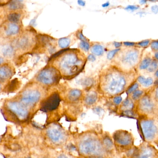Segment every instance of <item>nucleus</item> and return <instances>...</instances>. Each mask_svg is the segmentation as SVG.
<instances>
[{"label":"nucleus","instance_id":"f257e3e1","mask_svg":"<svg viewBox=\"0 0 158 158\" xmlns=\"http://www.w3.org/2000/svg\"><path fill=\"white\" fill-rule=\"evenodd\" d=\"M134 79L135 75L132 72H124L114 65L102 72L100 77L99 86L105 95L116 96L130 86Z\"/></svg>","mask_w":158,"mask_h":158},{"label":"nucleus","instance_id":"f03ea898","mask_svg":"<svg viewBox=\"0 0 158 158\" xmlns=\"http://www.w3.org/2000/svg\"><path fill=\"white\" fill-rule=\"evenodd\" d=\"M53 62L54 67L68 79L73 78L84 69L86 58L79 50L66 49L60 52Z\"/></svg>","mask_w":158,"mask_h":158},{"label":"nucleus","instance_id":"7ed1b4c3","mask_svg":"<svg viewBox=\"0 0 158 158\" xmlns=\"http://www.w3.org/2000/svg\"><path fill=\"white\" fill-rule=\"evenodd\" d=\"M77 146L79 152L85 156H101L104 152L103 144L93 134H86L81 136Z\"/></svg>","mask_w":158,"mask_h":158},{"label":"nucleus","instance_id":"20e7f679","mask_svg":"<svg viewBox=\"0 0 158 158\" xmlns=\"http://www.w3.org/2000/svg\"><path fill=\"white\" fill-rule=\"evenodd\" d=\"M140 51L138 49L128 48L117 53L114 59V66L124 72H130L139 62Z\"/></svg>","mask_w":158,"mask_h":158},{"label":"nucleus","instance_id":"39448f33","mask_svg":"<svg viewBox=\"0 0 158 158\" xmlns=\"http://www.w3.org/2000/svg\"><path fill=\"white\" fill-rule=\"evenodd\" d=\"M60 77V73L55 67H48L39 72L36 79L43 85L51 86L58 83Z\"/></svg>","mask_w":158,"mask_h":158},{"label":"nucleus","instance_id":"423d86ee","mask_svg":"<svg viewBox=\"0 0 158 158\" xmlns=\"http://www.w3.org/2000/svg\"><path fill=\"white\" fill-rule=\"evenodd\" d=\"M47 135L51 142L55 145H62L67 139L65 131L56 124L49 126L47 129Z\"/></svg>","mask_w":158,"mask_h":158},{"label":"nucleus","instance_id":"0eeeda50","mask_svg":"<svg viewBox=\"0 0 158 158\" xmlns=\"http://www.w3.org/2000/svg\"><path fill=\"white\" fill-rule=\"evenodd\" d=\"M140 127L146 141L151 142L157 138L158 127L154 120L149 119L142 120L140 123Z\"/></svg>","mask_w":158,"mask_h":158},{"label":"nucleus","instance_id":"6e6552de","mask_svg":"<svg viewBox=\"0 0 158 158\" xmlns=\"http://www.w3.org/2000/svg\"><path fill=\"white\" fill-rule=\"evenodd\" d=\"M41 92L36 88H28L21 94L20 101L26 107L34 106L41 98Z\"/></svg>","mask_w":158,"mask_h":158},{"label":"nucleus","instance_id":"1a4fd4ad","mask_svg":"<svg viewBox=\"0 0 158 158\" xmlns=\"http://www.w3.org/2000/svg\"><path fill=\"white\" fill-rule=\"evenodd\" d=\"M8 110L20 121L26 120L29 115L28 107L18 101H10L7 103Z\"/></svg>","mask_w":158,"mask_h":158},{"label":"nucleus","instance_id":"9d476101","mask_svg":"<svg viewBox=\"0 0 158 158\" xmlns=\"http://www.w3.org/2000/svg\"><path fill=\"white\" fill-rule=\"evenodd\" d=\"M34 37L30 34H23L15 40L13 46L15 49L22 52L29 50L34 44Z\"/></svg>","mask_w":158,"mask_h":158},{"label":"nucleus","instance_id":"9b49d317","mask_svg":"<svg viewBox=\"0 0 158 158\" xmlns=\"http://www.w3.org/2000/svg\"><path fill=\"white\" fill-rule=\"evenodd\" d=\"M114 143L117 146L122 147L131 146L133 144V138L132 135L127 131L119 130L113 135Z\"/></svg>","mask_w":158,"mask_h":158},{"label":"nucleus","instance_id":"f8f14e48","mask_svg":"<svg viewBox=\"0 0 158 158\" xmlns=\"http://www.w3.org/2000/svg\"><path fill=\"white\" fill-rule=\"evenodd\" d=\"M139 107V110L143 113L151 114H152L155 110V102L150 97L145 96L140 99Z\"/></svg>","mask_w":158,"mask_h":158},{"label":"nucleus","instance_id":"ddd939ff","mask_svg":"<svg viewBox=\"0 0 158 158\" xmlns=\"http://www.w3.org/2000/svg\"><path fill=\"white\" fill-rule=\"evenodd\" d=\"M60 99V96L57 92L52 93L42 103V109L46 111L55 110L59 106Z\"/></svg>","mask_w":158,"mask_h":158},{"label":"nucleus","instance_id":"4468645a","mask_svg":"<svg viewBox=\"0 0 158 158\" xmlns=\"http://www.w3.org/2000/svg\"><path fill=\"white\" fill-rule=\"evenodd\" d=\"M14 71L12 67L8 64L0 66V82H4L12 77Z\"/></svg>","mask_w":158,"mask_h":158},{"label":"nucleus","instance_id":"2eb2a0df","mask_svg":"<svg viewBox=\"0 0 158 158\" xmlns=\"http://www.w3.org/2000/svg\"><path fill=\"white\" fill-rule=\"evenodd\" d=\"M20 31V27L18 23H10L4 27V33L7 37H12L19 34Z\"/></svg>","mask_w":158,"mask_h":158},{"label":"nucleus","instance_id":"dca6fc26","mask_svg":"<svg viewBox=\"0 0 158 158\" xmlns=\"http://www.w3.org/2000/svg\"><path fill=\"white\" fill-rule=\"evenodd\" d=\"M15 50L13 45L9 43H2L0 46V53L6 58H12L14 56Z\"/></svg>","mask_w":158,"mask_h":158},{"label":"nucleus","instance_id":"f3484780","mask_svg":"<svg viewBox=\"0 0 158 158\" xmlns=\"http://www.w3.org/2000/svg\"><path fill=\"white\" fill-rule=\"evenodd\" d=\"M155 152L151 147H144L140 150L139 154L132 158H154Z\"/></svg>","mask_w":158,"mask_h":158},{"label":"nucleus","instance_id":"a211bd4d","mask_svg":"<svg viewBox=\"0 0 158 158\" xmlns=\"http://www.w3.org/2000/svg\"><path fill=\"white\" fill-rule=\"evenodd\" d=\"M82 96V90L77 89H74L69 90L67 94V98L70 101L76 102L80 99Z\"/></svg>","mask_w":158,"mask_h":158},{"label":"nucleus","instance_id":"6ab92c4d","mask_svg":"<svg viewBox=\"0 0 158 158\" xmlns=\"http://www.w3.org/2000/svg\"><path fill=\"white\" fill-rule=\"evenodd\" d=\"M98 96L97 92L91 91L88 93L84 99L85 104L87 106L93 105L98 100Z\"/></svg>","mask_w":158,"mask_h":158},{"label":"nucleus","instance_id":"aec40b11","mask_svg":"<svg viewBox=\"0 0 158 158\" xmlns=\"http://www.w3.org/2000/svg\"><path fill=\"white\" fill-rule=\"evenodd\" d=\"M139 83L144 87H148L153 84V80L152 77L146 78L142 76L138 77L137 78Z\"/></svg>","mask_w":158,"mask_h":158},{"label":"nucleus","instance_id":"412c9836","mask_svg":"<svg viewBox=\"0 0 158 158\" xmlns=\"http://www.w3.org/2000/svg\"><path fill=\"white\" fill-rule=\"evenodd\" d=\"M90 50H91V52H92V54H93V55L100 56L103 54L104 48L101 45L96 44V45H93L91 47Z\"/></svg>","mask_w":158,"mask_h":158},{"label":"nucleus","instance_id":"4be33fe9","mask_svg":"<svg viewBox=\"0 0 158 158\" xmlns=\"http://www.w3.org/2000/svg\"><path fill=\"white\" fill-rule=\"evenodd\" d=\"M71 40L69 38L64 37L60 39L58 41V45L62 49H66L70 46Z\"/></svg>","mask_w":158,"mask_h":158},{"label":"nucleus","instance_id":"5701e85b","mask_svg":"<svg viewBox=\"0 0 158 158\" xmlns=\"http://www.w3.org/2000/svg\"><path fill=\"white\" fill-rule=\"evenodd\" d=\"M21 18V15L17 12H14L9 15L8 16V20L10 23H18L20 21Z\"/></svg>","mask_w":158,"mask_h":158},{"label":"nucleus","instance_id":"b1692460","mask_svg":"<svg viewBox=\"0 0 158 158\" xmlns=\"http://www.w3.org/2000/svg\"><path fill=\"white\" fill-rule=\"evenodd\" d=\"M23 7V3L20 1H11L8 4V8L11 10H17L22 9Z\"/></svg>","mask_w":158,"mask_h":158},{"label":"nucleus","instance_id":"393cba45","mask_svg":"<svg viewBox=\"0 0 158 158\" xmlns=\"http://www.w3.org/2000/svg\"><path fill=\"white\" fill-rule=\"evenodd\" d=\"M152 61V59L150 57H146L139 64V68L140 70H145L149 66L151 62Z\"/></svg>","mask_w":158,"mask_h":158},{"label":"nucleus","instance_id":"a878e982","mask_svg":"<svg viewBox=\"0 0 158 158\" xmlns=\"http://www.w3.org/2000/svg\"><path fill=\"white\" fill-rule=\"evenodd\" d=\"M157 68H158V62L157 60H153L152 61L149 66L147 69L148 72L150 73H153L157 71Z\"/></svg>","mask_w":158,"mask_h":158},{"label":"nucleus","instance_id":"bb28decb","mask_svg":"<svg viewBox=\"0 0 158 158\" xmlns=\"http://www.w3.org/2000/svg\"><path fill=\"white\" fill-rule=\"evenodd\" d=\"M94 80L91 78H86L83 79L81 82V85L84 87L88 88L91 87L93 85Z\"/></svg>","mask_w":158,"mask_h":158},{"label":"nucleus","instance_id":"cd10ccee","mask_svg":"<svg viewBox=\"0 0 158 158\" xmlns=\"http://www.w3.org/2000/svg\"><path fill=\"white\" fill-rule=\"evenodd\" d=\"M79 46L81 50L86 52L89 51L90 49V45L88 41H81L79 43Z\"/></svg>","mask_w":158,"mask_h":158},{"label":"nucleus","instance_id":"c85d7f7f","mask_svg":"<svg viewBox=\"0 0 158 158\" xmlns=\"http://www.w3.org/2000/svg\"><path fill=\"white\" fill-rule=\"evenodd\" d=\"M133 106V103L131 100L129 98L126 99L123 102L122 107L124 109L130 110Z\"/></svg>","mask_w":158,"mask_h":158},{"label":"nucleus","instance_id":"c756f323","mask_svg":"<svg viewBox=\"0 0 158 158\" xmlns=\"http://www.w3.org/2000/svg\"><path fill=\"white\" fill-rule=\"evenodd\" d=\"M143 92L142 90H136L135 91H134L133 93V94L132 95V98L134 100H137L139 99L141 96L143 94Z\"/></svg>","mask_w":158,"mask_h":158},{"label":"nucleus","instance_id":"7c9ffc66","mask_svg":"<svg viewBox=\"0 0 158 158\" xmlns=\"http://www.w3.org/2000/svg\"><path fill=\"white\" fill-rule=\"evenodd\" d=\"M121 50L120 48L116 49L113 50L108 52L107 54V59L109 60H111L113 59L115 55Z\"/></svg>","mask_w":158,"mask_h":158},{"label":"nucleus","instance_id":"2f4dec72","mask_svg":"<svg viewBox=\"0 0 158 158\" xmlns=\"http://www.w3.org/2000/svg\"><path fill=\"white\" fill-rule=\"evenodd\" d=\"M102 144H103L104 148H107V149H110L113 147V142L109 138L104 139Z\"/></svg>","mask_w":158,"mask_h":158},{"label":"nucleus","instance_id":"473e14b6","mask_svg":"<svg viewBox=\"0 0 158 158\" xmlns=\"http://www.w3.org/2000/svg\"><path fill=\"white\" fill-rule=\"evenodd\" d=\"M138 84H137V83H135V84H133L132 85L130 86L129 88L127 89V92L128 94H131V93H133L134 91L136 90L138 88Z\"/></svg>","mask_w":158,"mask_h":158},{"label":"nucleus","instance_id":"72a5a7b5","mask_svg":"<svg viewBox=\"0 0 158 158\" xmlns=\"http://www.w3.org/2000/svg\"><path fill=\"white\" fill-rule=\"evenodd\" d=\"M76 35L77 38L79 39L81 41H88L87 39L84 36V35L82 34V31L79 30L77 31L76 33Z\"/></svg>","mask_w":158,"mask_h":158},{"label":"nucleus","instance_id":"f704fd0d","mask_svg":"<svg viewBox=\"0 0 158 158\" xmlns=\"http://www.w3.org/2000/svg\"><path fill=\"white\" fill-rule=\"evenodd\" d=\"M158 40H155L152 42L151 44V47L152 49L154 51H157L158 49Z\"/></svg>","mask_w":158,"mask_h":158},{"label":"nucleus","instance_id":"c9c22d12","mask_svg":"<svg viewBox=\"0 0 158 158\" xmlns=\"http://www.w3.org/2000/svg\"><path fill=\"white\" fill-rule=\"evenodd\" d=\"M122 100H123V99H122V98L121 96H116L114 98L113 102L115 104L118 105V104L121 103Z\"/></svg>","mask_w":158,"mask_h":158},{"label":"nucleus","instance_id":"e433bc0d","mask_svg":"<svg viewBox=\"0 0 158 158\" xmlns=\"http://www.w3.org/2000/svg\"><path fill=\"white\" fill-rule=\"evenodd\" d=\"M150 42V40H143V41L138 43V45H139V46H140V47H146L148 46Z\"/></svg>","mask_w":158,"mask_h":158},{"label":"nucleus","instance_id":"4c0bfd02","mask_svg":"<svg viewBox=\"0 0 158 158\" xmlns=\"http://www.w3.org/2000/svg\"><path fill=\"white\" fill-rule=\"evenodd\" d=\"M139 8V6H135V5H129L125 8V10L133 11L138 10Z\"/></svg>","mask_w":158,"mask_h":158},{"label":"nucleus","instance_id":"58836bf2","mask_svg":"<svg viewBox=\"0 0 158 158\" xmlns=\"http://www.w3.org/2000/svg\"><path fill=\"white\" fill-rule=\"evenodd\" d=\"M87 59L88 60L91 62L95 61L96 60V57H95V55L92 54H89V55L88 56Z\"/></svg>","mask_w":158,"mask_h":158},{"label":"nucleus","instance_id":"ea45409f","mask_svg":"<svg viewBox=\"0 0 158 158\" xmlns=\"http://www.w3.org/2000/svg\"><path fill=\"white\" fill-rule=\"evenodd\" d=\"M151 10L152 12L154 13L155 14L158 13V7L157 5H154V6H152L151 8Z\"/></svg>","mask_w":158,"mask_h":158},{"label":"nucleus","instance_id":"a19ab883","mask_svg":"<svg viewBox=\"0 0 158 158\" xmlns=\"http://www.w3.org/2000/svg\"><path fill=\"white\" fill-rule=\"evenodd\" d=\"M123 44L124 45L127 47H133L135 45V43L134 42H124Z\"/></svg>","mask_w":158,"mask_h":158},{"label":"nucleus","instance_id":"79ce46f5","mask_svg":"<svg viewBox=\"0 0 158 158\" xmlns=\"http://www.w3.org/2000/svg\"><path fill=\"white\" fill-rule=\"evenodd\" d=\"M114 47L116 48H120L121 46H122V43L118 42H114Z\"/></svg>","mask_w":158,"mask_h":158},{"label":"nucleus","instance_id":"37998d69","mask_svg":"<svg viewBox=\"0 0 158 158\" xmlns=\"http://www.w3.org/2000/svg\"><path fill=\"white\" fill-rule=\"evenodd\" d=\"M77 3H78V5L81 6H85V2L84 1H81V0L78 1Z\"/></svg>","mask_w":158,"mask_h":158},{"label":"nucleus","instance_id":"c03bdc74","mask_svg":"<svg viewBox=\"0 0 158 158\" xmlns=\"http://www.w3.org/2000/svg\"><path fill=\"white\" fill-rule=\"evenodd\" d=\"M57 158H69L68 156H66L65 154H64V153H61V154H60L59 156H58Z\"/></svg>","mask_w":158,"mask_h":158},{"label":"nucleus","instance_id":"a18cd8bd","mask_svg":"<svg viewBox=\"0 0 158 158\" xmlns=\"http://www.w3.org/2000/svg\"><path fill=\"white\" fill-rule=\"evenodd\" d=\"M85 158H104L103 157H102L100 156H88Z\"/></svg>","mask_w":158,"mask_h":158},{"label":"nucleus","instance_id":"49530a36","mask_svg":"<svg viewBox=\"0 0 158 158\" xmlns=\"http://www.w3.org/2000/svg\"><path fill=\"white\" fill-rule=\"evenodd\" d=\"M110 2H106V3L102 4V7H103V8H106V7H108V6L110 5Z\"/></svg>","mask_w":158,"mask_h":158},{"label":"nucleus","instance_id":"de8ad7c7","mask_svg":"<svg viewBox=\"0 0 158 158\" xmlns=\"http://www.w3.org/2000/svg\"><path fill=\"white\" fill-rule=\"evenodd\" d=\"M3 62H4V60H3V58L0 56V64H2Z\"/></svg>","mask_w":158,"mask_h":158},{"label":"nucleus","instance_id":"09e8293b","mask_svg":"<svg viewBox=\"0 0 158 158\" xmlns=\"http://www.w3.org/2000/svg\"><path fill=\"white\" fill-rule=\"evenodd\" d=\"M147 2V1H143V0H142V1H139V3H140L141 4H145V3Z\"/></svg>","mask_w":158,"mask_h":158},{"label":"nucleus","instance_id":"8fccbe9b","mask_svg":"<svg viewBox=\"0 0 158 158\" xmlns=\"http://www.w3.org/2000/svg\"><path fill=\"white\" fill-rule=\"evenodd\" d=\"M155 57L156 58V60H158V52H156L155 54Z\"/></svg>","mask_w":158,"mask_h":158},{"label":"nucleus","instance_id":"3c124183","mask_svg":"<svg viewBox=\"0 0 158 158\" xmlns=\"http://www.w3.org/2000/svg\"><path fill=\"white\" fill-rule=\"evenodd\" d=\"M155 76L156 77H158V71H156V73H155Z\"/></svg>","mask_w":158,"mask_h":158},{"label":"nucleus","instance_id":"603ef678","mask_svg":"<svg viewBox=\"0 0 158 158\" xmlns=\"http://www.w3.org/2000/svg\"><path fill=\"white\" fill-rule=\"evenodd\" d=\"M31 158V157H27V158Z\"/></svg>","mask_w":158,"mask_h":158},{"label":"nucleus","instance_id":"864d4df0","mask_svg":"<svg viewBox=\"0 0 158 158\" xmlns=\"http://www.w3.org/2000/svg\"><path fill=\"white\" fill-rule=\"evenodd\" d=\"M0 89H1V85H0Z\"/></svg>","mask_w":158,"mask_h":158},{"label":"nucleus","instance_id":"5fc2aeb1","mask_svg":"<svg viewBox=\"0 0 158 158\" xmlns=\"http://www.w3.org/2000/svg\"><path fill=\"white\" fill-rule=\"evenodd\" d=\"M0 140H1V138H0Z\"/></svg>","mask_w":158,"mask_h":158}]
</instances>
